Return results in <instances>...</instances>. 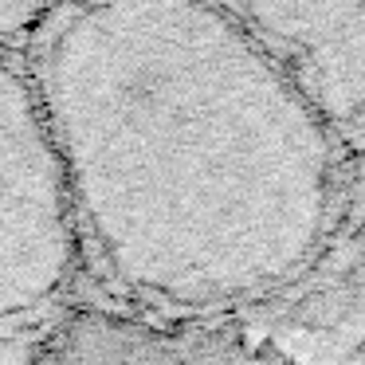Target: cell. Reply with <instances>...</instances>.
Here are the masks:
<instances>
[{
	"label": "cell",
	"mask_w": 365,
	"mask_h": 365,
	"mask_svg": "<svg viewBox=\"0 0 365 365\" xmlns=\"http://www.w3.org/2000/svg\"><path fill=\"white\" fill-rule=\"evenodd\" d=\"M32 79L83 252L169 322H240L307 283L349 205V158L232 4L51 9Z\"/></svg>",
	"instance_id": "1"
},
{
	"label": "cell",
	"mask_w": 365,
	"mask_h": 365,
	"mask_svg": "<svg viewBox=\"0 0 365 365\" xmlns=\"http://www.w3.org/2000/svg\"><path fill=\"white\" fill-rule=\"evenodd\" d=\"M83 255L67 169L28 67L0 51V318L63 291Z\"/></svg>",
	"instance_id": "2"
},
{
	"label": "cell",
	"mask_w": 365,
	"mask_h": 365,
	"mask_svg": "<svg viewBox=\"0 0 365 365\" xmlns=\"http://www.w3.org/2000/svg\"><path fill=\"white\" fill-rule=\"evenodd\" d=\"M346 158H365V4H232Z\"/></svg>",
	"instance_id": "3"
},
{
	"label": "cell",
	"mask_w": 365,
	"mask_h": 365,
	"mask_svg": "<svg viewBox=\"0 0 365 365\" xmlns=\"http://www.w3.org/2000/svg\"><path fill=\"white\" fill-rule=\"evenodd\" d=\"M36 365H299L247 322H169L83 310L67 318Z\"/></svg>",
	"instance_id": "4"
},
{
	"label": "cell",
	"mask_w": 365,
	"mask_h": 365,
	"mask_svg": "<svg viewBox=\"0 0 365 365\" xmlns=\"http://www.w3.org/2000/svg\"><path fill=\"white\" fill-rule=\"evenodd\" d=\"M51 9H36V4H0V32H28L48 20Z\"/></svg>",
	"instance_id": "5"
}]
</instances>
